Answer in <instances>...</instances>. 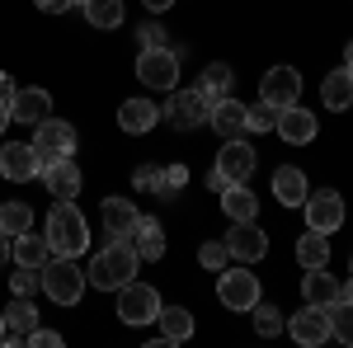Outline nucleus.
Returning a JSON list of instances; mask_svg holds the SVG:
<instances>
[{
	"instance_id": "nucleus-28",
	"label": "nucleus",
	"mask_w": 353,
	"mask_h": 348,
	"mask_svg": "<svg viewBox=\"0 0 353 348\" xmlns=\"http://www.w3.org/2000/svg\"><path fill=\"white\" fill-rule=\"evenodd\" d=\"M156 325H161V339H165V344H184V339L193 334V316H189V306H161Z\"/></svg>"
},
{
	"instance_id": "nucleus-15",
	"label": "nucleus",
	"mask_w": 353,
	"mask_h": 348,
	"mask_svg": "<svg viewBox=\"0 0 353 348\" xmlns=\"http://www.w3.org/2000/svg\"><path fill=\"white\" fill-rule=\"evenodd\" d=\"M43 118H52V90H38V85H28V90H14V99H10V123L38 127Z\"/></svg>"
},
{
	"instance_id": "nucleus-49",
	"label": "nucleus",
	"mask_w": 353,
	"mask_h": 348,
	"mask_svg": "<svg viewBox=\"0 0 353 348\" xmlns=\"http://www.w3.org/2000/svg\"><path fill=\"white\" fill-rule=\"evenodd\" d=\"M344 66H353V43H349V48H344Z\"/></svg>"
},
{
	"instance_id": "nucleus-3",
	"label": "nucleus",
	"mask_w": 353,
	"mask_h": 348,
	"mask_svg": "<svg viewBox=\"0 0 353 348\" xmlns=\"http://www.w3.org/2000/svg\"><path fill=\"white\" fill-rule=\"evenodd\" d=\"M38 283H43L48 301H57V306H81L85 287H90L85 268H76V259H66V254H52L38 273Z\"/></svg>"
},
{
	"instance_id": "nucleus-36",
	"label": "nucleus",
	"mask_w": 353,
	"mask_h": 348,
	"mask_svg": "<svg viewBox=\"0 0 353 348\" xmlns=\"http://www.w3.org/2000/svg\"><path fill=\"white\" fill-rule=\"evenodd\" d=\"M226 259H231L226 240H208L203 249H198V264H203V268H212V273H221V268H226Z\"/></svg>"
},
{
	"instance_id": "nucleus-18",
	"label": "nucleus",
	"mask_w": 353,
	"mask_h": 348,
	"mask_svg": "<svg viewBox=\"0 0 353 348\" xmlns=\"http://www.w3.org/2000/svg\"><path fill=\"white\" fill-rule=\"evenodd\" d=\"M43 174V184H48V193H52V203H76V193H81V170L71 161H57V165H48V170H38Z\"/></svg>"
},
{
	"instance_id": "nucleus-30",
	"label": "nucleus",
	"mask_w": 353,
	"mask_h": 348,
	"mask_svg": "<svg viewBox=\"0 0 353 348\" xmlns=\"http://www.w3.org/2000/svg\"><path fill=\"white\" fill-rule=\"evenodd\" d=\"M231 85H236V76H231V66H226V61H212V66H208V71L198 76V90H203V94H208L212 104L231 94Z\"/></svg>"
},
{
	"instance_id": "nucleus-44",
	"label": "nucleus",
	"mask_w": 353,
	"mask_h": 348,
	"mask_svg": "<svg viewBox=\"0 0 353 348\" xmlns=\"http://www.w3.org/2000/svg\"><path fill=\"white\" fill-rule=\"evenodd\" d=\"M208 188H212V193H221V188H226V174H221L217 165H212V170H208Z\"/></svg>"
},
{
	"instance_id": "nucleus-47",
	"label": "nucleus",
	"mask_w": 353,
	"mask_h": 348,
	"mask_svg": "<svg viewBox=\"0 0 353 348\" xmlns=\"http://www.w3.org/2000/svg\"><path fill=\"white\" fill-rule=\"evenodd\" d=\"M339 301H353V278L344 283V287H339Z\"/></svg>"
},
{
	"instance_id": "nucleus-1",
	"label": "nucleus",
	"mask_w": 353,
	"mask_h": 348,
	"mask_svg": "<svg viewBox=\"0 0 353 348\" xmlns=\"http://www.w3.org/2000/svg\"><path fill=\"white\" fill-rule=\"evenodd\" d=\"M137 249L132 240H109L94 259H90V268H85V278H90V287H99V292H118L123 283H132L137 278Z\"/></svg>"
},
{
	"instance_id": "nucleus-50",
	"label": "nucleus",
	"mask_w": 353,
	"mask_h": 348,
	"mask_svg": "<svg viewBox=\"0 0 353 348\" xmlns=\"http://www.w3.org/2000/svg\"><path fill=\"white\" fill-rule=\"evenodd\" d=\"M0 344H5V311H0Z\"/></svg>"
},
{
	"instance_id": "nucleus-17",
	"label": "nucleus",
	"mask_w": 353,
	"mask_h": 348,
	"mask_svg": "<svg viewBox=\"0 0 353 348\" xmlns=\"http://www.w3.org/2000/svg\"><path fill=\"white\" fill-rule=\"evenodd\" d=\"M156 123H161V104H156L151 94H137V99H123V104H118V127L128 136L151 132Z\"/></svg>"
},
{
	"instance_id": "nucleus-32",
	"label": "nucleus",
	"mask_w": 353,
	"mask_h": 348,
	"mask_svg": "<svg viewBox=\"0 0 353 348\" xmlns=\"http://www.w3.org/2000/svg\"><path fill=\"white\" fill-rule=\"evenodd\" d=\"M85 19L94 28H118L123 24V0H85Z\"/></svg>"
},
{
	"instance_id": "nucleus-39",
	"label": "nucleus",
	"mask_w": 353,
	"mask_h": 348,
	"mask_svg": "<svg viewBox=\"0 0 353 348\" xmlns=\"http://www.w3.org/2000/svg\"><path fill=\"white\" fill-rule=\"evenodd\" d=\"M132 184H137V188H151V193H156V188H161V165H151V161L137 165V170H132Z\"/></svg>"
},
{
	"instance_id": "nucleus-46",
	"label": "nucleus",
	"mask_w": 353,
	"mask_h": 348,
	"mask_svg": "<svg viewBox=\"0 0 353 348\" xmlns=\"http://www.w3.org/2000/svg\"><path fill=\"white\" fill-rule=\"evenodd\" d=\"M10 264V236H5V231H0V268Z\"/></svg>"
},
{
	"instance_id": "nucleus-11",
	"label": "nucleus",
	"mask_w": 353,
	"mask_h": 348,
	"mask_svg": "<svg viewBox=\"0 0 353 348\" xmlns=\"http://www.w3.org/2000/svg\"><path fill=\"white\" fill-rule=\"evenodd\" d=\"M259 99L273 104V108L301 104V71H297V66H273V71H264V81H259Z\"/></svg>"
},
{
	"instance_id": "nucleus-14",
	"label": "nucleus",
	"mask_w": 353,
	"mask_h": 348,
	"mask_svg": "<svg viewBox=\"0 0 353 348\" xmlns=\"http://www.w3.org/2000/svg\"><path fill=\"white\" fill-rule=\"evenodd\" d=\"M254 165H259V156H254V146H250L245 136H236V141H221L217 170L226 174V184H245V179L254 174Z\"/></svg>"
},
{
	"instance_id": "nucleus-19",
	"label": "nucleus",
	"mask_w": 353,
	"mask_h": 348,
	"mask_svg": "<svg viewBox=\"0 0 353 348\" xmlns=\"http://www.w3.org/2000/svg\"><path fill=\"white\" fill-rule=\"evenodd\" d=\"M137 221H141L137 203H128V198H104V231H109V240H132Z\"/></svg>"
},
{
	"instance_id": "nucleus-48",
	"label": "nucleus",
	"mask_w": 353,
	"mask_h": 348,
	"mask_svg": "<svg viewBox=\"0 0 353 348\" xmlns=\"http://www.w3.org/2000/svg\"><path fill=\"white\" fill-rule=\"evenodd\" d=\"M10 127V104H0V132Z\"/></svg>"
},
{
	"instance_id": "nucleus-22",
	"label": "nucleus",
	"mask_w": 353,
	"mask_h": 348,
	"mask_svg": "<svg viewBox=\"0 0 353 348\" xmlns=\"http://www.w3.org/2000/svg\"><path fill=\"white\" fill-rule=\"evenodd\" d=\"M28 329H38V306H33L28 296H14V301L5 306V344L28 339Z\"/></svg>"
},
{
	"instance_id": "nucleus-35",
	"label": "nucleus",
	"mask_w": 353,
	"mask_h": 348,
	"mask_svg": "<svg viewBox=\"0 0 353 348\" xmlns=\"http://www.w3.org/2000/svg\"><path fill=\"white\" fill-rule=\"evenodd\" d=\"M184 184H189V165H161V188H156V193H161L165 203H170Z\"/></svg>"
},
{
	"instance_id": "nucleus-40",
	"label": "nucleus",
	"mask_w": 353,
	"mask_h": 348,
	"mask_svg": "<svg viewBox=\"0 0 353 348\" xmlns=\"http://www.w3.org/2000/svg\"><path fill=\"white\" fill-rule=\"evenodd\" d=\"M137 38H141V48H165V28L156 19H146V24L137 28Z\"/></svg>"
},
{
	"instance_id": "nucleus-2",
	"label": "nucleus",
	"mask_w": 353,
	"mask_h": 348,
	"mask_svg": "<svg viewBox=\"0 0 353 348\" xmlns=\"http://www.w3.org/2000/svg\"><path fill=\"white\" fill-rule=\"evenodd\" d=\"M48 245H52V254H66V259H81L85 249H90V226H85V216L76 203H57L52 212H48Z\"/></svg>"
},
{
	"instance_id": "nucleus-21",
	"label": "nucleus",
	"mask_w": 353,
	"mask_h": 348,
	"mask_svg": "<svg viewBox=\"0 0 353 348\" xmlns=\"http://www.w3.org/2000/svg\"><path fill=\"white\" fill-rule=\"evenodd\" d=\"M273 132L283 136V141H292V146H306V141H316V118L301 104H288L278 113V127H273Z\"/></svg>"
},
{
	"instance_id": "nucleus-43",
	"label": "nucleus",
	"mask_w": 353,
	"mask_h": 348,
	"mask_svg": "<svg viewBox=\"0 0 353 348\" xmlns=\"http://www.w3.org/2000/svg\"><path fill=\"white\" fill-rule=\"evenodd\" d=\"M14 99V81H10V71H0V104H10Z\"/></svg>"
},
{
	"instance_id": "nucleus-34",
	"label": "nucleus",
	"mask_w": 353,
	"mask_h": 348,
	"mask_svg": "<svg viewBox=\"0 0 353 348\" xmlns=\"http://www.w3.org/2000/svg\"><path fill=\"white\" fill-rule=\"evenodd\" d=\"M283 311H278V306H269V301H259V306H254V329H259V334H264V339H273V334H283Z\"/></svg>"
},
{
	"instance_id": "nucleus-7",
	"label": "nucleus",
	"mask_w": 353,
	"mask_h": 348,
	"mask_svg": "<svg viewBox=\"0 0 353 348\" xmlns=\"http://www.w3.org/2000/svg\"><path fill=\"white\" fill-rule=\"evenodd\" d=\"M217 296L226 311H254L259 306V278L250 268H221L217 273Z\"/></svg>"
},
{
	"instance_id": "nucleus-8",
	"label": "nucleus",
	"mask_w": 353,
	"mask_h": 348,
	"mask_svg": "<svg viewBox=\"0 0 353 348\" xmlns=\"http://www.w3.org/2000/svg\"><path fill=\"white\" fill-rule=\"evenodd\" d=\"M301 212H306V231H339L344 226V198L334 193V188H311L306 193V203H301Z\"/></svg>"
},
{
	"instance_id": "nucleus-4",
	"label": "nucleus",
	"mask_w": 353,
	"mask_h": 348,
	"mask_svg": "<svg viewBox=\"0 0 353 348\" xmlns=\"http://www.w3.org/2000/svg\"><path fill=\"white\" fill-rule=\"evenodd\" d=\"M33 151H38V170H48L57 161H76V123L43 118L38 123V136H33Z\"/></svg>"
},
{
	"instance_id": "nucleus-38",
	"label": "nucleus",
	"mask_w": 353,
	"mask_h": 348,
	"mask_svg": "<svg viewBox=\"0 0 353 348\" xmlns=\"http://www.w3.org/2000/svg\"><path fill=\"white\" fill-rule=\"evenodd\" d=\"M38 273H43V268H14V278H10V287H14V296H33L38 292Z\"/></svg>"
},
{
	"instance_id": "nucleus-20",
	"label": "nucleus",
	"mask_w": 353,
	"mask_h": 348,
	"mask_svg": "<svg viewBox=\"0 0 353 348\" xmlns=\"http://www.w3.org/2000/svg\"><path fill=\"white\" fill-rule=\"evenodd\" d=\"M306 193H311V184H306L301 165H278V170H273V198H278L283 207H301Z\"/></svg>"
},
{
	"instance_id": "nucleus-5",
	"label": "nucleus",
	"mask_w": 353,
	"mask_h": 348,
	"mask_svg": "<svg viewBox=\"0 0 353 348\" xmlns=\"http://www.w3.org/2000/svg\"><path fill=\"white\" fill-rule=\"evenodd\" d=\"M137 81L146 85V90H156V94H170L179 85V57L170 52V48H141V57H137Z\"/></svg>"
},
{
	"instance_id": "nucleus-29",
	"label": "nucleus",
	"mask_w": 353,
	"mask_h": 348,
	"mask_svg": "<svg viewBox=\"0 0 353 348\" xmlns=\"http://www.w3.org/2000/svg\"><path fill=\"white\" fill-rule=\"evenodd\" d=\"M0 231L14 240V236H24L33 231V207H28L24 198H10V203H0Z\"/></svg>"
},
{
	"instance_id": "nucleus-42",
	"label": "nucleus",
	"mask_w": 353,
	"mask_h": 348,
	"mask_svg": "<svg viewBox=\"0 0 353 348\" xmlns=\"http://www.w3.org/2000/svg\"><path fill=\"white\" fill-rule=\"evenodd\" d=\"M33 5H38L43 14H66V10H71V0H33Z\"/></svg>"
},
{
	"instance_id": "nucleus-25",
	"label": "nucleus",
	"mask_w": 353,
	"mask_h": 348,
	"mask_svg": "<svg viewBox=\"0 0 353 348\" xmlns=\"http://www.w3.org/2000/svg\"><path fill=\"white\" fill-rule=\"evenodd\" d=\"M301 296H306L311 306H334V301H339V278H330L325 268H306Z\"/></svg>"
},
{
	"instance_id": "nucleus-27",
	"label": "nucleus",
	"mask_w": 353,
	"mask_h": 348,
	"mask_svg": "<svg viewBox=\"0 0 353 348\" xmlns=\"http://www.w3.org/2000/svg\"><path fill=\"white\" fill-rule=\"evenodd\" d=\"M10 259L24 268H43L48 259H52V245H48V236L38 240L33 231H24V236H14V245H10Z\"/></svg>"
},
{
	"instance_id": "nucleus-26",
	"label": "nucleus",
	"mask_w": 353,
	"mask_h": 348,
	"mask_svg": "<svg viewBox=\"0 0 353 348\" xmlns=\"http://www.w3.org/2000/svg\"><path fill=\"white\" fill-rule=\"evenodd\" d=\"M221 212L231 216V221H254L259 216V198L245 184H226L221 188Z\"/></svg>"
},
{
	"instance_id": "nucleus-24",
	"label": "nucleus",
	"mask_w": 353,
	"mask_h": 348,
	"mask_svg": "<svg viewBox=\"0 0 353 348\" xmlns=\"http://www.w3.org/2000/svg\"><path fill=\"white\" fill-rule=\"evenodd\" d=\"M321 99H325V108H334V113L353 108V66H339V71H330L325 81H321Z\"/></svg>"
},
{
	"instance_id": "nucleus-51",
	"label": "nucleus",
	"mask_w": 353,
	"mask_h": 348,
	"mask_svg": "<svg viewBox=\"0 0 353 348\" xmlns=\"http://www.w3.org/2000/svg\"><path fill=\"white\" fill-rule=\"evenodd\" d=\"M349 273H353V259H349Z\"/></svg>"
},
{
	"instance_id": "nucleus-33",
	"label": "nucleus",
	"mask_w": 353,
	"mask_h": 348,
	"mask_svg": "<svg viewBox=\"0 0 353 348\" xmlns=\"http://www.w3.org/2000/svg\"><path fill=\"white\" fill-rule=\"evenodd\" d=\"M330 334L353 348V301H334L330 306Z\"/></svg>"
},
{
	"instance_id": "nucleus-16",
	"label": "nucleus",
	"mask_w": 353,
	"mask_h": 348,
	"mask_svg": "<svg viewBox=\"0 0 353 348\" xmlns=\"http://www.w3.org/2000/svg\"><path fill=\"white\" fill-rule=\"evenodd\" d=\"M33 174H38V151H33V141H5V146H0V179L24 184Z\"/></svg>"
},
{
	"instance_id": "nucleus-31",
	"label": "nucleus",
	"mask_w": 353,
	"mask_h": 348,
	"mask_svg": "<svg viewBox=\"0 0 353 348\" xmlns=\"http://www.w3.org/2000/svg\"><path fill=\"white\" fill-rule=\"evenodd\" d=\"M297 264L301 268H325L330 264V240L321 236V231H306L297 240Z\"/></svg>"
},
{
	"instance_id": "nucleus-41",
	"label": "nucleus",
	"mask_w": 353,
	"mask_h": 348,
	"mask_svg": "<svg viewBox=\"0 0 353 348\" xmlns=\"http://www.w3.org/2000/svg\"><path fill=\"white\" fill-rule=\"evenodd\" d=\"M28 344H33V348H61V334L38 325V329H28Z\"/></svg>"
},
{
	"instance_id": "nucleus-9",
	"label": "nucleus",
	"mask_w": 353,
	"mask_h": 348,
	"mask_svg": "<svg viewBox=\"0 0 353 348\" xmlns=\"http://www.w3.org/2000/svg\"><path fill=\"white\" fill-rule=\"evenodd\" d=\"M170 123L179 127V132H189V127H203L208 123V113H212V99L193 85V90H170Z\"/></svg>"
},
{
	"instance_id": "nucleus-13",
	"label": "nucleus",
	"mask_w": 353,
	"mask_h": 348,
	"mask_svg": "<svg viewBox=\"0 0 353 348\" xmlns=\"http://www.w3.org/2000/svg\"><path fill=\"white\" fill-rule=\"evenodd\" d=\"M208 127L221 136V141H236V136L250 132V104H241V99H217L212 104V113H208Z\"/></svg>"
},
{
	"instance_id": "nucleus-10",
	"label": "nucleus",
	"mask_w": 353,
	"mask_h": 348,
	"mask_svg": "<svg viewBox=\"0 0 353 348\" xmlns=\"http://www.w3.org/2000/svg\"><path fill=\"white\" fill-rule=\"evenodd\" d=\"M288 334H292L301 348H321V344H330V339H334V334H330V306H311V301H306L297 316L288 320Z\"/></svg>"
},
{
	"instance_id": "nucleus-23",
	"label": "nucleus",
	"mask_w": 353,
	"mask_h": 348,
	"mask_svg": "<svg viewBox=\"0 0 353 348\" xmlns=\"http://www.w3.org/2000/svg\"><path fill=\"white\" fill-rule=\"evenodd\" d=\"M132 249H137V259H146V264L165 259V231H161V221H156V216H141V221H137Z\"/></svg>"
},
{
	"instance_id": "nucleus-12",
	"label": "nucleus",
	"mask_w": 353,
	"mask_h": 348,
	"mask_svg": "<svg viewBox=\"0 0 353 348\" xmlns=\"http://www.w3.org/2000/svg\"><path fill=\"white\" fill-rule=\"evenodd\" d=\"M226 249H231L236 264H259V259L269 254V236H264L254 221H231V231H226Z\"/></svg>"
},
{
	"instance_id": "nucleus-6",
	"label": "nucleus",
	"mask_w": 353,
	"mask_h": 348,
	"mask_svg": "<svg viewBox=\"0 0 353 348\" xmlns=\"http://www.w3.org/2000/svg\"><path fill=\"white\" fill-rule=\"evenodd\" d=\"M161 292H156V287H151V283H123V287H118V320L123 325H151L156 320V316H161Z\"/></svg>"
},
{
	"instance_id": "nucleus-37",
	"label": "nucleus",
	"mask_w": 353,
	"mask_h": 348,
	"mask_svg": "<svg viewBox=\"0 0 353 348\" xmlns=\"http://www.w3.org/2000/svg\"><path fill=\"white\" fill-rule=\"evenodd\" d=\"M278 113H283V108H273V104L259 99V104L250 108V132H273V127H278Z\"/></svg>"
},
{
	"instance_id": "nucleus-45",
	"label": "nucleus",
	"mask_w": 353,
	"mask_h": 348,
	"mask_svg": "<svg viewBox=\"0 0 353 348\" xmlns=\"http://www.w3.org/2000/svg\"><path fill=\"white\" fill-rule=\"evenodd\" d=\"M141 5H146V10H151V14H165V10H170V5H174V0H141Z\"/></svg>"
}]
</instances>
